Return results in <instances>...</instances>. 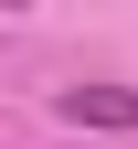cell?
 <instances>
[{
    "mask_svg": "<svg viewBox=\"0 0 138 149\" xmlns=\"http://www.w3.org/2000/svg\"><path fill=\"white\" fill-rule=\"evenodd\" d=\"M74 128H138V85H64Z\"/></svg>",
    "mask_w": 138,
    "mask_h": 149,
    "instance_id": "cell-1",
    "label": "cell"
}]
</instances>
